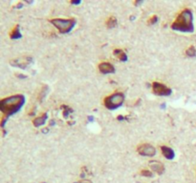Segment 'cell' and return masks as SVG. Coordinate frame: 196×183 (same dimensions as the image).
Instances as JSON below:
<instances>
[{
  "instance_id": "cell-12",
  "label": "cell",
  "mask_w": 196,
  "mask_h": 183,
  "mask_svg": "<svg viewBox=\"0 0 196 183\" xmlns=\"http://www.w3.org/2000/svg\"><path fill=\"white\" fill-rule=\"evenodd\" d=\"M46 119H47V114H43L41 116H39V117H37L35 119H34V121H33V123H34V126L35 127H40V126H42V125L45 123Z\"/></svg>"
},
{
  "instance_id": "cell-6",
  "label": "cell",
  "mask_w": 196,
  "mask_h": 183,
  "mask_svg": "<svg viewBox=\"0 0 196 183\" xmlns=\"http://www.w3.org/2000/svg\"><path fill=\"white\" fill-rule=\"evenodd\" d=\"M138 153L145 157H153L156 155V149L150 144H141L137 148Z\"/></svg>"
},
{
  "instance_id": "cell-20",
  "label": "cell",
  "mask_w": 196,
  "mask_h": 183,
  "mask_svg": "<svg viewBox=\"0 0 196 183\" xmlns=\"http://www.w3.org/2000/svg\"><path fill=\"white\" fill-rule=\"evenodd\" d=\"M76 183H91L90 181H87V180H84V181H80V182H76Z\"/></svg>"
},
{
  "instance_id": "cell-18",
  "label": "cell",
  "mask_w": 196,
  "mask_h": 183,
  "mask_svg": "<svg viewBox=\"0 0 196 183\" xmlns=\"http://www.w3.org/2000/svg\"><path fill=\"white\" fill-rule=\"evenodd\" d=\"M46 92H47V87H43L42 91L40 92V95H39V99H43V97H44L46 94H47Z\"/></svg>"
},
{
  "instance_id": "cell-14",
  "label": "cell",
  "mask_w": 196,
  "mask_h": 183,
  "mask_svg": "<svg viewBox=\"0 0 196 183\" xmlns=\"http://www.w3.org/2000/svg\"><path fill=\"white\" fill-rule=\"evenodd\" d=\"M106 26H107V28L109 29H112L114 27L117 26V19L114 17V16H110L109 18H108L107 22H106Z\"/></svg>"
},
{
  "instance_id": "cell-9",
  "label": "cell",
  "mask_w": 196,
  "mask_h": 183,
  "mask_svg": "<svg viewBox=\"0 0 196 183\" xmlns=\"http://www.w3.org/2000/svg\"><path fill=\"white\" fill-rule=\"evenodd\" d=\"M149 167L152 169V171L157 173L158 174H162L165 172V166L159 161H150L149 162Z\"/></svg>"
},
{
  "instance_id": "cell-8",
  "label": "cell",
  "mask_w": 196,
  "mask_h": 183,
  "mask_svg": "<svg viewBox=\"0 0 196 183\" xmlns=\"http://www.w3.org/2000/svg\"><path fill=\"white\" fill-rule=\"evenodd\" d=\"M31 61H32V58H30V57H24V58H21V59H15L13 61H11V64L13 66L19 67L21 69H25L31 63Z\"/></svg>"
},
{
  "instance_id": "cell-10",
  "label": "cell",
  "mask_w": 196,
  "mask_h": 183,
  "mask_svg": "<svg viewBox=\"0 0 196 183\" xmlns=\"http://www.w3.org/2000/svg\"><path fill=\"white\" fill-rule=\"evenodd\" d=\"M161 150H162V153H163V155L167 158V159H173L174 157H175V153L171 148L169 147H167V146H161Z\"/></svg>"
},
{
  "instance_id": "cell-16",
  "label": "cell",
  "mask_w": 196,
  "mask_h": 183,
  "mask_svg": "<svg viewBox=\"0 0 196 183\" xmlns=\"http://www.w3.org/2000/svg\"><path fill=\"white\" fill-rule=\"evenodd\" d=\"M157 21H158V16L153 15V16H152V17L147 21V23L149 24V25H153V24H156V23H157Z\"/></svg>"
},
{
  "instance_id": "cell-1",
  "label": "cell",
  "mask_w": 196,
  "mask_h": 183,
  "mask_svg": "<svg viewBox=\"0 0 196 183\" xmlns=\"http://www.w3.org/2000/svg\"><path fill=\"white\" fill-rule=\"evenodd\" d=\"M25 103V97L22 94H16L13 96L3 98L0 101V110L3 113L4 116L2 118V127H4L5 121L12 114L17 113Z\"/></svg>"
},
{
  "instance_id": "cell-3",
  "label": "cell",
  "mask_w": 196,
  "mask_h": 183,
  "mask_svg": "<svg viewBox=\"0 0 196 183\" xmlns=\"http://www.w3.org/2000/svg\"><path fill=\"white\" fill-rule=\"evenodd\" d=\"M51 23L58 30L61 34H67L73 30L76 25L75 19H61V18H55L51 19Z\"/></svg>"
},
{
  "instance_id": "cell-13",
  "label": "cell",
  "mask_w": 196,
  "mask_h": 183,
  "mask_svg": "<svg viewBox=\"0 0 196 183\" xmlns=\"http://www.w3.org/2000/svg\"><path fill=\"white\" fill-rule=\"evenodd\" d=\"M10 37L12 38V39H19V38L22 37V34H21V32L19 31V26L16 25L12 32H11L10 34Z\"/></svg>"
},
{
  "instance_id": "cell-7",
  "label": "cell",
  "mask_w": 196,
  "mask_h": 183,
  "mask_svg": "<svg viewBox=\"0 0 196 183\" xmlns=\"http://www.w3.org/2000/svg\"><path fill=\"white\" fill-rule=\"evenodd\" d=\"M100 72L103 75H107V73H115V67L109 62H102L99 65Z\"/></svg>"
},
{
  "instance_id": "cell-5",
  "label": "cell",
  "mask_w": 196,
  "mask_h": 183,
  "mask_svg": "<svg viewBox=\"0 0 196 183\" xmlns=\"http://www.w3.org/2000/svg\"><path fill=\"white\" fill-rule=\"evenodd\" d=\"M152 91L155 94L161 95V96H167L170 95L172 91L168 87H167L165 84L159 83V82H153L152 83Z\"/></svg>"
},
{
  "instance_id": "cell-4",
  "label": "cell",
  "mask_w": 196,
  "mask_h": 183,
  "mask_svg": "<svg viewBox=\"0 0 196 183\" xmlns=\"http://www.w3.org/2000/svg\"><path fill=\"white\" fill-rule=\"evenodd\" d=\"M124 101V95L122 92H116L105 97L104 106L109 110H116L119 107H121Z\"/></svg>"
},
{
  "instance_id": "cell-15",
  "label": "cell",
  "mask_w": 196,
  "mask_h": 183,
  "mask_svg": "<svg viewBox=\"0 0 196 183\" xmlns=\"http://www.w3.org/2000/svg\"><path fill=\"white\" fill-rule=\"evenodd\" d=\"M186 54H187V56H195V54H196V50H195V48L193 47V46H191V47H189V48L186 51Z\"/></svg>"
},
{
  "instance_id": "cell-2",
  "label": "cell",
  "mask_w": 196,
  "mask_h": 183,
  "mask_svg": "<svg viewBox=\"0 0 196 183\" xmlns=\"http://www.w3.org/2000/svg\"><path fill=\"white\" fill-rule=\"evenodd\" d=\"M171 28L174 31L181 32H192L194 27H193V16L191 11L189 9L182 11L174 20Z\"/></svg>"
},
{
  "instance_id": "cell-11",
  "label": "cell",
  "mask_w": 196,
  "mask_h": 183,
  "mask_svg": "<svg viewBox=\"0 0 196 183\" xmlns=\"http://www.w3.org/2000/svg\"><path fill=\"white\" fill-rule=\"evenodd\" d=\"M113 54H114V55H116L122 62H126L127 59H128V57H127L126 54L124 53V52L122 51V50H120V49H116V50H114Z\"/></svg>"
},
{
  "instance_id": "cell-17",
  "label": "cell",
  "mask_w": 196,
  "mask_h": 183,
  "mask_svg": "<svg viewBox=\"0 0 196 183\" xmlns=\"http://www.w3.org/2000/svg\"><path fill=\"white\" fill-rule=\"evenodd\" d=\"M141 174L144 176H147V177H151L152 176V173L150 171H147V170H143L141 172Z\"/></svg>"
},
{
  "instance_id": "cell-19",
  "label": "cell",
  "mask_w": 196,
  "mask_h": 183,
  "mask_svg": "<svg viewBox=\"0 0 196 183\" xmlns=\"http://www.w3.org/2000/svg\"><path fill=\"white\" fill-rule=\"evenodd\" d=\"M71 3L75 4V5H78V4H80V0H78V1H71Z\"/></svg>"
}]
</instances>
